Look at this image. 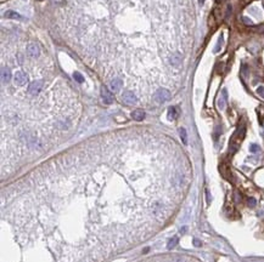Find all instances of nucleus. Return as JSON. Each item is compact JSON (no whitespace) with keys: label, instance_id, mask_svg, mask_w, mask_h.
Segmentation results:
<instances>
[{"label":"nucleus","instance_id":"nucleus-24","mask_svg":"<svg viewBox=\"0 0 264 262\" xmlns=\"http://www.w3.org/2000/svg\"><path fill=\"white\" fill-rule=\"evenodd\" d=\"M207 201H208V203L211 201V198H209V192H208V190H207Z\"/></svg>","mask_w":264,"mask_h":262},{"label":"nucleus","instance_id":"nucleus-8","mask_svg":"<svg viewBox=\"0 0 264 262\" xmlns=\"http://www.w3.org/2000/svg\"><path fill=\"white\" fill-rule=\"evenodd\" d=\"M123 85V83H122V80L121 79H118V78H114L111 83H110V87H111V91H113V92H117V91H119L121 90V87Z\"/></svg>","mask_w":264,"mask_h":262},{"label":"nucleus","instance_id":"nucleus-17","mask_svg":"<svg viewBox=\"0 0 264 262\" xmlns=\"http://www.w3.org/2000/svg\"><path fill=\"white\" fill-rule=\"evenodd\" d=\"M73 78H74V80L78 82V83H83V82H84V78L82 77V74H81L79 72H74V73H73Z\"/></svg>","mask_w":264,"mask_h":262},{"label":"nucleus","instance_id":"nucleus-14","mask_svg":"<svg viewBox=\"0 0 264 262\" xmlns=\"http://www.w3.org/2000/svg\"><path fill=\"white\" fill-rule=\"evenodd\" d=\"M180 62H181V57H180V55H173L172 57H171V63L173 65V66H179L180 65Z\"/></svg>","mask_w":264,"mask_h":262},{"label":"nucleus","instance_id":"nucleus-4","mask_svg":"<svg viewBox=\"0 0 264 262\" xmlns=\"http://www.w3.org/2000/svg\"><path fill=\"white\" fill-rule=\"evenodd\" d=\"M101 97H102V101L105 104H111L113 102V95L111 93V91L107 87H101Z\"/></svg>","mask_w":264,"mask_h":262},{"label":"nucleus","instance_id":"nucleus-19","mask_svg":"<svg viewBox=\"0 0 264 262\" xmlns=\"http://www.w3.org/2000/svg\"><path fill=\"white\" fill-rule=\"evenodd\" d=\"M247 204H248L250 206H256L257 201H256V199H255V198H252V197H251V198H248V199H247Z\"/></svg>","mask_w":264,"mask_h":262},{"label":"nucleus","instance_id":"nucleus-16","mask_svg":"<svg viewBox=\"0 0 264 262\" xmlns=\"http://www.w3.org/2000/svg\"><path fill=\"white\" fill-rule=\"evenodd\" d=\"M222 44H223V35H220V38L218 39V43H217V45H215V47H214V50H213L215 54L220 51V49H222Z\"/></svg>","mask_w":264,"mask_h":262},{"label":"nucleus","instance_id":"nucleus-21","mask_svg":"<svg viewBox=\"0 0 264 262\" xmlns=\"http://www.w3.org/2000/svg\"><path fill=\"white\" fill-rule=\"evenodd\" d=\"M257 93L259 95V96H262L264 98V86H259L257 89Z\"/></svg>","mask_w":264,"mask_h":262},{"label":"nucleus","instance_id":"nucleus-15","mask_svg":"<svg viewBox=\"0 0 264 262\" xmlns=\"http://www.w3.org/2000/svg\"><path fill=\"white\" fill-rule=\"evenodd\" d=\"M178 242H179L178 237H173V238H172V239L168 242V245H167V248H168V249H173L176 244H178Z\"/></svg>","mask_w":264,"mask_h":262},{"label":"nucleus","instance_id":"nucleus-22","mask_svg":"<svg viewBox=\"0 0 264 262\" xmlns=\"http://www.w3.org/2000/svg\"><path fill=\"white\" fill-rule=\"evenodd\" d=\"M193 244H195V246H201V242L197 239H193Z\"/></svg>","mask_w":264,"mask_h":262},{"label":"nucleus","instance_id":"nucleus-20","mask_svg":"<svg viewBox=\"0 0 264 262\" xmlns=\"http://www.w3.org/2000/svg\"><path fill=\"white\" fill-rule=\"evenodd\" d=\"M241 19H242V22H244V23H246V24H248V26H252V24H253V22H252L251 19H248L247 17H242Z\"/></svg>","mask_w":264,"mask_h":262},{"label":"nucleus","instance_id":"nucleus-2","mask_svg":"<svg viewBox=\"0 0 264 262\" xmlns=\"http://www.w3.org/2000/svg\"><path fill=\"white\" fill-rule=\"evenodd\" d=\"M122 100H123V102L127 103V104H135V103L138 102L136 96H135L132 91H124L123 95H122Z\"/></svg>","mask_w":264,"mask_h":262},{"label":"nucleus","instance_id":"nucleus-5","mask_svg":"<svg viewBox=\"0 0 264 262\" xmlns=\"http://www.w3.org/2000/svg\"><path fill=\"white\" fill-rule=\"evenodd\" d=\"M13 82L16 85L22 86L27 83V75L23 72H16V74L13 75Z\"/></svg>","mask_w":264,"mask_h":262},{"label":"nucleus","instance_id":"nucleus-7","mask_svg":"<svg viewBox=\"0 0 264 262\" xmlns=\"http://www.w3.org/2000/svg\"><path fill=\"white\" fill-rule=\"evenodd\" d=\"M226 101H228V92L224 89L222 91V95H220L219 100H218V107H219V109H224L226 107Z\"/></svg>","mask_w":264,"mask_h":262},{"label":"nucleus","instance_id":"nucleus-12","mask_svg":"<svg viewBox=\"0 0 264 262\" xmlns=\"http://www.w3.org/2000/svg\"><path fill=\"white\" fill-rule=\"evenodd\" d=\"M179 135H180V138L183 141L184 145H187V134H186V130L184 128H180L179 129Z\"/></svg>","mask_w":264,"mask_h":262},{"label":"nucleus","instance_id":"nucleus-6","mask_svg":"<svg viewBox=\"0 0 264 262\" xmlns=\"http://www.w3.org/2000/svg\"><path fill=\"white\" fill-rule=\"evenodd\" d=\"M27 55L29 57H37L39 55V47L37 44H29L27 46Z\"/></svg>","mask_w":264,"mask_h":262},{"label":"nucleus","instance_id":"nucleus-11","mask_svg":"<svg viewBox=\"0 0 264 262\" xmlns=\"http://www.w3.org/2000/svg\"><path fill=\"white\" fill-rule=\"evenodd\" d=\"M132 118H133L134 120L140 121V120H143V119L145 118V112H144L143 109H135V110L132 113Z\"/></svg>","mask_w":264,"mask_h":262},{"label":"nucleus","instance_id":"nucleus-3","mask_svg":"<svg viewBox=\"0 0 264 262\" xmlns=\"http://www.w3.org/2000/svg\"><path fill=\"white\" fill-rule=\"evenodd\" d=\"M43 89V82L40 80H37V82H33L29 86H28V93L32 95V96H35L40 92V90Z\"/></svg>","mask_w":264,"mask_h":262},{"label":"nucleus","instance_id":"nucleus-10","mask_svg":"<svg viewBox=\"0 0 264 262\" xmlns=\"http://www.w3.org/2000/svg\"><path fill=\"white\" fill-rule=\"evenodd\" d=\"M4 16L6 17V18H11V19H18V21H21V19H23V17L18 13V12H16V11H12V10H9V11H6L5 13H4Z\"/></svg>","mask_w":264,"mask_h":262},{"label":"nucleus","instance_id":"nucleus-1","mask_svg":"<svg viewBox=\"0 0 264 262\" xmlns=\"http://www.w3.org/2000/svg\"><path fill=\"white\" fill-rule=\"evenodd\" d=\"M169 98H171V92L167 89H158L155 92V100L158 103H165V102L169 101Z\"/></svg>","mask_w":264,"mask_h":262},{"label":"nucleus","instance_id":"nucleus-18","mask_svg":"<svg viewBox=\"0 0 264 262\" xmlns=\"http://www.w3.org/2000/svg\"><path fill=\"white\" fill-rule=\"evenodd\" d=\"M250 151H251V153H257V152H259V146L253 143L250 146Z\"/></svg>","mask_w":264,"mask_h":262},{"label":"nucleus","instance_id":"nucleus-9","mask_svg":"<svg viewBox=\"0 0 264 262\" xmlns=\"http://www.w3.org/2000/svg\"><path fill=\"white\" fill-rule=\"evenodd\" d=\"M11 79V72L9 68L6 67H2L1 68V82L2 83H9Z\"/></svg>","mask_w":264,"mask_h":262},{"label":"nucleus","instance_id":"nucleus-25","mask_svg":"<svg viewBox=\"0 0 264 262\" xmlns=\"http://www.w3.org/2000/svg\"><path fill=\"white\" fill-rule=\"evenodd\" d=\"M198 2H200V4H201V5H202V4H203V2H204V0H198Z\"/></svg>","mask_w":264,"mask_h":262},{"label":"nucleus","instance_id":"nucleus-13","mask_svg":"<svg viewBox=\"0 0 264 262\" xmlns=\"http://www.w3.org/2000/svg\"><path fill=\"white\" fill-rule=\"evenodd\" d=\"M167 117H168V119H169V120H174V119H175V118H176V109L174 108V107H169Z\"/></svg>","mask_w":264,"mask_h":262},{"label":"nucleus","instance_id":"nucleus-23","mask_svg":"<svg viewBox=\"0 0 264 262\" xmlns=\"http://www.w3.org/2000/svg\"><path fill=\"white\" fill-rule=\"evenodd\" d=\"M173 262H185V261H184L183 259H180V257H176V259L173 260Z\"/></svg>","mask_w":264,"mask_h":262}]
</instances>
